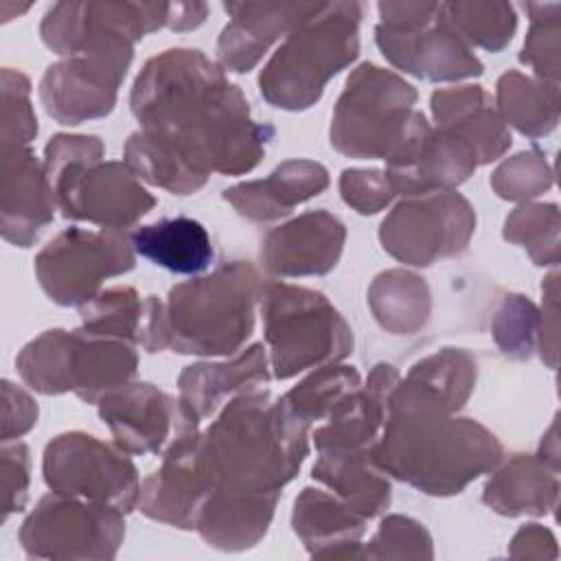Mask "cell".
<instances>
[{"mask_svg": "<svg viewBox=\"0 0 561 561\" xmlns=\"http://www.w3.org/2000/svg\"><path fill=\"white\" fill-rule=\"evenodd\" d=\"M114 445L129 456L162 454L178 432L184 401L147 381H129L99 399Z\"/></svg>", "mask_w": 561, "mask_h": 561, "instance_id": "17", "label": "cell"}, {"mask_svg": "<svg viewBox=\"0 0 561 561\" xmlns=\"http://www.w3.org/2000/svg\"><path fill=\"white\" fill-rule=\"evenodd\" d=\"M199 421L195 410L184 401L178 432L160 454L162 465L140 482L138 508L149 519L184 530L195 528V517L208 493L197 471Z\"/></svg>", "mask_w": 561, "mask_h": 561, "instance_id": "15", "label": "cell"}, {"mask_svg": "<svg viewBox=\"0 0 561 561\" xmlns=\"http://www.w3.org/2000/svg\"><path fill=\"white\" fill-rule=\"evenodd\" d=\"M554 182L552 167L539 149L519 151L517 156L504 160L491 175V186L497 197L508 202H526L543 191H548Z\"/></svg>", "mask_w": 561, "mask_h": 561, "instance_id": "43", "label": "cell"}, {"mask_svg": "<svg viewBox=\"0 0 561 561\" xmlns=\"http://www.w3.org/2000/svg\"><path fill=\"white\" fill-rule=\"evenodd\" d=\"M37 136V118L31 103V81L13 68H2V147H28Z\"/></svg>", "mask_w": 561, "mask_h": 561, "instance_id": "45", "label": "cell"}, {"mask_svg": "<svg viewBox=\"0 0 561 561\" xmlns=\"http://www.w3.org/2000/svg\"><path fill=\"white\" fill-rule=\"evenodd\" d=\"M508 554L515 559H528V557L554 559L557 557L554 535L539 524H526L515 533Z\"/></svg>", "mask_w": 561, "mask_h": 561, "instance_id": "50", "label": "cell"}, {"mask_svg": "<svg viewBox=\"0 0 561 561\" xmlns=\"http://www.w3.org/2000/svg\"><path fill=\"white\" fill-rule=\"evenodd\" d=\"M0 471H2V519L20 513L28 500V482H31V456L24 443H2L0 449Z\"/></svg>", "mask_w": 561, "mask_h": 561, "instance_id": "47", "label": "cell"}, {"mask_svg": "<svg viewBox=\"0 0 561 561\" xmlns=\"http://www.w3.org/2000/svg\"><path fill=\"white\" fill-rule=\"evenodd\" d=\"M443 13L456 35L471 48L500 53L515 35L517 15L511 2H443Z\"/></svg>", "mask_w": 561, "mask_h": 561, "instance_id": "37", "label": "cell"}, {"mask_svg": "<svg viewBox=\"0 0 561 561\" xmlns=\"http://www.w3.org/2000/svg\"><path fill=\"white\" fill-rule=\"evenodd\" d=\"M99 136L57 134L44 149V171L66 219L125 230L145 217L156 197L125 162H103Z\"/></svg>", "mask_w": 561, "mask_h": 561, "instance_id": "6", "label": "cell"}, {"mask_svg": "<svg viewBox=\"0 0 561 561\" xmlns=\"http://www.w3.org/2000/svg\"><path fill=\"white\" fill-rule=\"evenodd\" d=\"M557 272H552L546 278V285L541 287L543 291V307L539 311V344L537 351L541 355V359L550 366L557 368V355H559V342H557Z\"/></svg>", "mask_w": 561, "mask_h": 561, "instance_id": "49", "label": "cell"}, {"mask_svg": "<svg viewBox=\"0 0 561 561\" xmlns=\"http://www.w3.org/2000/svg\"><path fill=\"white\" fill-rule=\"evenodd\" d=\"M169 24V2H57L39 24L42 42L57 55L134 59V44Z\"/></svg>", "mask_w": 561, "mask_h": 561, "instance_id": "10", "label": "cell"}, {"mask_svg": "<svg viewBox=\"0 0 561 561\" xmlns=\"http://www.w3.org/2000/svg\"><path fill=\"white\" fill-rule=\"evenodd\" d=\"M138 370V353L131 342L96 337L77 329L68 353V392L85 403H99L107 392L125 386Z\"/></svg>", "mask_w": 561, "mask_h": 561, "instance_id": "29", "label": "cell"}, {"mask_svg": "<svg viewBox=\"0 0 561 561\" xmlns=\"http://www.w3.org/2000/svg\"><path fill=\"white\" fill-rule=\"evenodd\" d=\"M504 456L500 438L473 419L390 397L373 458L388 476L427 495L462 493Z\"/></svg>", "mask_w": 561, "mask_h": 561, "instance_id": "3", "label": "cell"}, {"mask_svg": "<svg viewBox=\"0 0 561 561\" xmlns=\"http://www.w3.org/2000/svg\"><path fill=\"white\" fill-rule=\"evenodd\" d=\"M72 331L48 329L31 340L15 357L22 381L42 394L68 392V353Z\"/></svg>", "mask_w": 561, "mask_h": 561, "instance_id": "39", "label": "cell"}, {"mask_svg": "<svg viewBox=\"0 0 561 561\" xmlns=\"http://www.w3.org/2000/svg\"><path fill=\"white\" fill-rule=\"evenodd\" d=\"M430 105L436 127L462 138L473 149L480 167L508 151L511 131L482 85L440 88L432 92Z\"/></svg>", "mask_w": 561, "mask_h": 561, "instance_id": "25", "label": "cell"}, {"mask_svg": "<svg viewBox=\"0 0 561 561\" xmlns=\"http://www.w3.org/2000/svg\"><path fill=\"white\" fill-rule=\"evenodd\" d=\"M416 90L403 77L375 64H359L346 79L331 116V147L357 160H392L430 123L416 105Z\"/></svg>", "mask_w": 561, "mask_h": 561, "instance_id": "7", "label": "cell"}, {"mask_svg": "<svg viewBox=\"0 0 561 561\" xmlns=\"http://www.w3.org/2000/svg\"><path fill=\"white\" fill-rule=\"evenodd\" d=\"M127 456L92 434L66 432L44 449V482L55 493L114 506L127 515L140 497L138 471Z\"/></svg>", "mask_w": 561, "mask_h": 561, "instance_id": "14", "label": "cell"}, {"mask_svg": "<svg viewBox=\"0 0 561 561\" xmlns=\"http://www.w3.org/2000/svg\"><path fill=\"white\" fill-rule=\"evenodd\" d=\"M125 513L114 506L50 491L20 528L31 559H114L125 537Z\"/></svg>", "mask_w": 561, "mask_h": 561, "instance_id": "12", "label": "cell"}, {"mask_svg": "<svg viewBox=\"0 0 561 561\" xmlns=\"http://www.w3.org/2000/svg\"><path fill=\"white\" fill-rule=\"evenodd\" d=\"M340 195L359 215H375L397 197L386 173L377 169H344Z\"/></svg>", "mask_w": 561, "mask_h": 561, "instance_id": "46", "label": "cell"}, {"mask_svg": "<svg viewBox=\"0 0 561 561\" xmlns=\"http://www.w3.org/2000/svg\"><path fill=\"white\" fill-rule=\"evenodd\" d=\"M366 522L331 491L305 486L294 500V533L318 559H359Z\"/></svg>", "mask_w": 561, "mask_h": 561, "instance_id": "24", "label": "cell"}, {"mask_svg": "<svg viewBox=\"0 0 561 561\" xmlns=\"http://www.w3.org/2000/svg\"><path fill=\"white\" fill-rule=\"evenodd\" d=\"M346 228L329 210H307L272 228L261 241V263L272 276H324L344 250Z\"/></svg>", "mask_w": 561, "mask_h": 561, "instance_id": "18", "label": "cell"}, {"mask_svg": "<svg viewBox=\"0 0 561 561\" xmlns=\"http://www.w3.org/2000/svg\"><path fill=\"white\" fill-rule=\"evenodd\" d=\"M530 28L526 33L519 61L530 66L539 81L559 85V50H561V4L526 2Z\"/></svg>", "mask_w": 561, "mask_h": 561, "instance_id": "41", "label": "cell"}, {"mask_svg": "<svg viewBox=\"0 0 561 561\" xmlns=\"http://www.w3.org/2000/svg\"><path fill=\"white\" fill-rule=\"evenodd\" d=\"M278 497H237L208 493L195 517L199 537L226 552L256 546L267 533Z\"/></svg>", "mask_w": 561, "mask_h": 561, "instance_id": "31", "label": "cell"}, {"mask_svg": "<svg viewBox=\"0 0 561 561\" xmlns=\"http://www.w3.org/2000/svg\"><path fill=\"white\" fill-rule=\"evenodd\" d=\"M261 276L248 261H230L169 289L167 302L145 298L138 344L147 353L232 357L254 331Z\"/></svg>", "mask_w": 561, "mask_h": 561, "instance_id": "4", "label": "cell"}, {"mask_svg": "<svg viewBox=\"0 0 561 561\" xmlns=\"http://www.w3.org/2000/svg\"><path fill=\"white\" fill-rule=\"evenodd\" d=\"M37 403L28 392L9 379H2V443L24 436L37 423Z\"/></svg>", "mask_w": 561, "mask_h": 561, "instance_id": "48", "label": "cell"}, {"mask_svg": "<svg viewBox=\"0 0 561 561\" xmlns=\"http://www.w3.org/2000/svg\"><path fill=\"white\" fill-rule=\"evenodd\" d=\"M311 7L313 2H224L230 22L217 39L219 68L237 75L250 72L270 46L287 35Z\"/></svg>", "mask_w": 561, "mask_h": 561, "instance_id": "21", "label": "cell"}, {"mask_svg": "<svg viewBox=\"0 0 561 561\" xmlns=\"http://www.w3.org/2000/svg\"><path fill=\"white\" fill-rule=\"evenodd\" d=\"M482 502L506 517L548 515L559 502V469L537 454H515L489 478Z\"/></svg>", "mask_w": 561, "mask_h": 561, "instance_id": "30", "label": "cell"}, {"mask_svg": "<svg viewBox=\"0 0 561 561\" xmlns=\"http://www.w3.org/2000/svg\"><path fill=\"white\" fill-rule=\"evenodd\" d=\"M270 362L263 344H252L226 362H197L178 377L180 399L186 401L199 419L215 414L228 397L265 386L270 381Z\"/></svg>", "mask_w": 561, "mask_h": 561, "instance_id": "26", "label": "cell"}, {"mask_svg": "<svg viewBox=\"0 0 561 561\" xmlns=\"http://www.w3.org/2000/svg\"><path fill=\"white\" fill-rule=\"evenodd\" d=\"M375 42L399 70L425 81L480 77L484 66L449 26L443 2H379Z\"/></svg>", "mask_w": 561, "mask_h": 561, "instance_id": "9", "label": "cell"}, {"mask_svg": "<svg viewBox=\"0 0 561 561\" xmlns=\"http://www.w3.org/2000/svg\"><path fill=\"white\" fill-rule=\"evenodd\" d=\"M559 206L522 204L504 221V239L522 245L535 265L559 263Z\"/></svg>", "mask_w": 561, "mask_h": 561, "instance_id": "40", "label": "cell"}, {"mask_svg": "<svg viewBox=\"0 0 561 561\" xmlns=\"http://www.w3.org/2000/svg\"><path fill=\"white\" fill-rule=\"evenodd\" d=\"M359 2H313L259 75L261 96L287 112L316 105L327 83L359 55Z\"/></svg>", "mask_w": 561, "mask_h": 561, "instance_id": "5", "label": "cell"}, {"mask_svg": "<svg viewBox=\"0 0 561 561\" xmlns=\"http://www.w3.org/2000/svg\"><path fill=\"white\" fill-rule=\"evenodd\" d=\"M55 195L44 162L31 147H2L0 175V232L2 239L28 248L55 217Z\"/></svg>", "mask_w": 561, "mask_h": 561, "instance_id": "19", "label": "cell"}, {"mask_svg": "<svg viewBox=\"0 0 561 561\" xmlns=\"http://www.w3.org/2000/svg\"><path fill=\"white\" fill-rule=\"evenodd\" d=\"M208 15V4L204 2H169V24L171 31L197 28Z\"/></svg>", "mask_w": 561, "mask_h": 561, "instance_id": "51", "label": "cell"}, {"mask_svg": "<svg viewBox=\"0 0 561 561\" xmlns=\"http://www.w3.org/2000/svg\"><path fill=\"white\" fill-rule=\"evenodd\" d=\"M307 454L309 427L259 386L224 403L219 416L202 432L197 471L208 493L280 497Z\"/></svg>", "mask_w": 561, "mask_h": 561, "instance_id": "2", "label": "cell"}, {"mask_svg": "<svg viewBox=\"0 0 561 561\" xmlns=\"http://www.w3.org/2000/svg\"><path fill=\"white\" fill-rule=\"evenodd\" d=\"M368 305L386 331L412 335L430 320L432 294L423 276L405 270H386L370 283Z\"/></svg>", "mask_w": 561, "mask_h": 561, "instance_id": "33", "label": "cell"}, {"mask_svg": "<svg viewBox=\"0 0 561 561\" xmlns=\"http://www.w3.org/2000/svg\"><path fill=\"white\" fill-rule=\"evenodd\" d=\"M329 186V171L313 160H285L267 178L234 184L224 199L250 221H276Z\"/></svg>", "mask_w": 561, "mask_h": 561, "instance_id": "23", "label": "cell"}, {"mask_svg": "<svg viewBox=\"0 0 561 561\" xmlns=\"http://www.w3.org/2000/svg\"><path fill=\"white\" fill-rule=\"evenodd\" d=\"M473 230V206L447 188L403 197L381 221L379 241L392 259L427 267L465 252Z\"/></svg>", "mask_w": 561, "mask_h": 561, "instance_id": "13", "label": "cell"}, {"mask_svg": "<svg viewBox=\"0 0 561 561\" xmlns=\"http://www.w3.org/2000/svg\"><path fill=\"white\" fill-rule=\"evenodd\" d=\"M311 478L348 504L364 519H373L390 506L392 486L388 473L379 469L373 449L329 447L318 451Z\"/></svg>", "mask_w": 561, "mask_h": 561, "instance_id": "28", "label": "cell"}, {"mask_svg": "<svg viewBox=\"0 0 561 561\" xmlns=\"http://www.w3.org/2000/svg\"><path fill=\"white\" fill-rule=\"evenodd\" d=\"M497 114L502 123L528 138L550 134L559 123V85L508 70L495 85Z\"/></svg>", "mask_w": 561, "mask_h": 561, "instance_id": "34", "label": "cell"}, {"mask_svg": "<svg viewBox=\"0 0 561 561\" xmlns=\"http://www.w3.org/2000/svg\"><path fill=\"white\" fill-rule=\"evenodd\" d=\"M123 162L131 169V173L138 180L164 188L173 195L195 193L208 180L206 175L197 173L191 164H186L173 149L147 136L140 129L129 134L123 147Z\"/></svg>", "mask_w": 561, "mask_h": 561, "instance_id": "35", "label": "cell"}, {"mask_svg": "<svg viewBox=\"0 0 561 561\" xmlns=\"http://www.w3.org/2000/svg\"><path fill=\"white\" fill-rule=\"evenodd\" d=\"M473 149L456 134L427 127L397 158L386 162V178L394 195L408 197L456 188L478 169Z\"/></svg>", "mask_w": 561, "mask_h": 561, "instance_id": "20", "label": "cell"}, {"mask_svg": "<svg viewBox=\"0 0 561 561\" xmlns=\"http://www.w3.org/2000/svg\"><path fill=\"white\" fill-rule=\"evenodd\" d=\"M537 456L548 462L552 469H559V445H557V419L552 421L548 434L543 436L541 445H539V451Z\"/></svg>", "mask_w": 561, "mask_h": 561, "instance_id": "52", "label": "cell"}, {"mask_svg": "<svg viewBox=\"0 0 561 561\" xmlns=\"http://www.w3.org/2000/svg\"><path fill=\"white\" fill-rule=\"evenodd\" d=\"M478 379V362L465 348L445 346L416 362L392 390V399L447 414L462 410Z\"/></svg>", "mask_w": 561, "mask_h": 561, "instance_id": "27", "label": "cell"}, {"mask_svg": "<svg viewBox=\"0 0 561 561\" xmlns=\"http://www.w3.org/2000/svg\"><path fill=\"white\" fill-rule=\"evenodd\" d=\"M127 70L129 61L101 55H72L55 61L39 81L42 105L61 125L103 118L114 110Z\"/></svg>", "mask_w": 561, "mask_h": 561, "instance_id": "16", "label": "cell"}, {"mask_svg": "<svg viewBox=\"0 0 561 561\" xmlns=\"http://www.w3.org/2000/svg\"><path fill=\"white\" fill-rule=\"evenodd\" d=\"M134 252L173 274H202L213 263V243L206 228L191 217H171L136 228Z\"/></svg>", "mask_w": 561, "mask_h": 561, "instance_id": "32", "label": "cell"}, {"mask_svg": "<svg viewBox=\"0 0 561 561\" xmlns=\"http://www.w3.org/2000/svg\"><path fill=\"white\" fill-rule=\"evenodd\" d=\"M493 340L511 359H530L539 344V309L522 294L502 298L493 318Z\"/></svg>", "mask_w": 561, "mask_h": 561, "instance_id": "42", "label": "cell"}, {"mask_svg": "<svg viewBox=\"0 0 561 561\" xmlns=\"http://www.w3.org/2000/svg\"><path fill=\"white\" fill-rule=\"evenodd\" d=\"M145 300L127 285L101 289L90 302L79 307L81 331L96 337H116L138 344Z\"/></svg>", "mask_w": 561, "mask_h": 561, "instance_id": "38", "label": "cell"}, {"mask_svg": "<svg viewBox=\"0 0 561 561\" xmlns=\"http://www.w3.org/2000/svg\"><path fill=\"white\" fill-rule=\"evenodd\" d=\"M359 386L362 377L357 368L337 362L316 368L298 386L287 390L278 401L296 421L311 427V423L327 419L335 403Z\"/></svg>", "mask_w": 561, "mask_h": 561, "instance_id": "36", "label": "cell"}, {"mask_svg": "<svg viewBox=\"0 0 561 561\" xmlns=\"http://www.w3.org/2000/svg\"><path fill=\"white\" fill-rule=\"evenodd\" d=\"M136 263L131 237L125 230L66 228L35 256V276L44 294L59 307L90 302L101 283L129 272Z\"/></svg>", "mask_w": 561, "mask_h": 561, "instance_id": "11", "label": "cell"}, {"mask_svg": "<svg viewBox=\"0 0 561 561\" xmlns=\"http://www.w3.org/2000/svg\"><path fill=\"white\" fill-rule=\"evenodd\" d=\"M270 368L276 379L337 364L353 353V331L333 302L309 287L263 280L259 289Z\"/></svg>", "mask_w": 561, "mask_h": 561, "instance_id": "8", "label": "cell"}, {"mask_svg": "<svg viewBox=\"0 0 561 561\" xmlns=\"http://www.w3.org/2000/svg\"><path fill=\"white\" fill-rule=\"evenodd\" d=\"M401 375L394 366L379 362L364 386L344 394L329 412L327 423L316 427V449H373L388 416V401Z\"/></svg>", "mask_w": 561, "mask_h": 561, "instance_id": "22", "label": "cell"}, {"mask_svg": "<svg viewBox=\"0 0 561 561\" xmlns=\"http://www.w3.org/2000/svg\"><path fill=\"white\" fill-rule=\"evenodd\" d=\"M131 114L140 131L173 149L197 173L252 171L274 138L270 123L250 116V103L204 53L171 48L151 57L134 81Z\"/></svg>", "mask_w": 561, "mask_h": 561, "instance_id": "1", "label": "cell"}, {"mask_svg": "<svg viewBox=\"0 0 561 561\" xmlns=\"http://www.w3.org/2000/svg\"><path fill=\"white\" fill-rule=\"evenodd\" d=\"M432 537L412 517L388 515L381 519L375 537L362 548L359 559H432Z\"/></svg>", "mask_w": 561, "mask_h": 561, "instance_id": "44", "label": "cell"}]
</instances>
